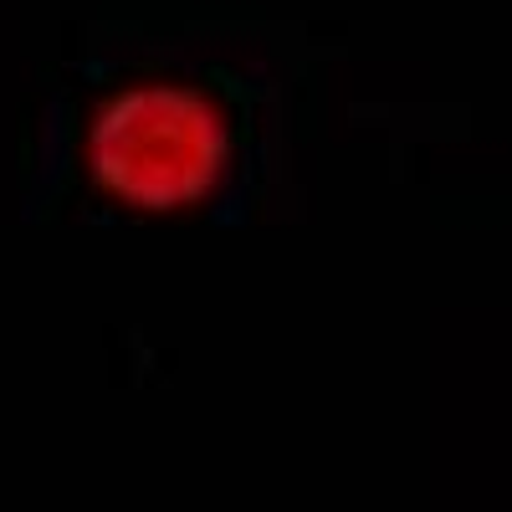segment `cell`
I'll return each mask as SVG.
<instances>
[{"label": "cell", "mask_w": 512, "mask_h": 512, "mask_svg": "<svg viewBox=\"0 0 512 512\" xmlns=\"http://www.w3.org/2000/svg\"><path fill=\"white\" fill-rule=\"evenodd\" d=\"M77 159L108 205L134 216H180L231 180L236 123L205 82L144 72L93 98Z\"/></svg>", "instance_id": "cell-1"}]
</instances>
